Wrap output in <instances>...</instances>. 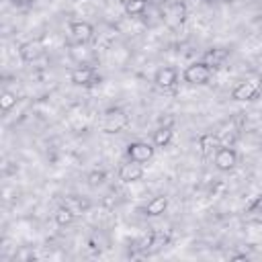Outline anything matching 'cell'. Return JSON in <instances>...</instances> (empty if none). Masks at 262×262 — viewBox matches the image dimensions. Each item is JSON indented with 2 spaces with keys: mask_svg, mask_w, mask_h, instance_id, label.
Masks as SVG:
<instances>
[{
  "mask_svg": "<svg viewBox=\"0 0 262 262\" xmlns=\"http://www.w3.org/2000/svg\"><path fill=\"white\" fill-rule=\"evenodd\" d=\"M182 78L186 84L192 86H203L209 84L213 78V68L207 61H192L190 66H186V70L182 72Z\"/></svg>",
  "mask_w": 262,
  "mask_h": 262,
  "instance_id": "cell-1",
  "label": "cell"
},
{
  "mask_svg": "<svg viewBox=\"0 0 262 262\" xmlns=\"http://www.w3.org/2000/svg\"><path fill=\"white\" fill-rule=\"evenodd\" d=\"M186 18V8L182 2H176V0H170L162 6V20L168 29H178Z\"/></svg>",
  "mask_w": 262,
  "mask_h": 262,
  "instance_id": "cell-2",
  "label": "cell"
},
{
  "mask_svg": "<svg viewBox=\"0 0 262 262\" xmlns=\"http://www.w3.org/2000/svg\"><path fill=\"white\" fill-rule=\"evenodd\" d=\"M127 125H129V117H127V113L121 111V108H108V111H104L102 121H100V127H102V131H106V133H119V131H123Z\"/></svg>",
  "mask_w": 262,
  "mask_h": 262,
  "instance_id": "cell-3",
  "label": "cell"
},
{
  "mask_svg": "<svg viewBox=\"0 0 262 262\" xmlns=\"http://www.w3.org/2000/svg\"><path fill=\"white\" fill-rule=\"evenodd\" d=\"M262 90V82L260 78H248L244 82H239L233 90H231V98L233 100H254Z\"/></svg>",
  "mask_w": 262,
  "mask_h": 262,
  "instance_id": "cell-4",
  "label": "cell"
},
{
  "mask_svg": "<svg viewBox=\"0 0 262 262\" xmlns=\"http://www.w3.org/2000/svg\"><path fill=\"white\" fill-rule=\"evenodd\" d=\"M156 154V147L147 141H133L127 145V156L129 160L133 162H139V164H147Z\"/></svg>",
  "mask_w": 262,
  "mask_h": 262,
  "instance_id": "cell-5",
  "label": "cell"
},
{
  "mask_svg": "<svg viewBox=\"0 0 262 262\" xmlns=\"http://www.w3.org/2000/svg\"><path fill=\"white\" fill-rule=\"evenodd\" d=\"M70 35L76 45H86L94 37V27L86 20H72L70 23Z\"/></svg>",
  "mask_w": 262,
  "mask_h": 262,
  "instance_id": "cell-6",
  "label": "cell"
},
{
  "mask_svg": "<svg viewBox=\"0 0 262 262\" xmlns=\"http://www.w3.org/2000/svg\"><path fill=\"white\" fill-rule=\"evenodd\" d=\"M154 84L158 88H164V90H170L178 84V70L172 68V66H162L156 74H154Z\"/></svg>",
  "mask_w": 262,
  "mask_h": 262,
  "instance_id": "cell-7",
  "label": "cell"
},
{
  "mask_svg": "<svg viewBox=\"0 0 262 262\" xmlns=\"http://www.w3.org/2000/svg\"><path fill=\"white\" fill-rule=\"evenodd\" d=\"M235 164H237V154H235V149L221 145V147L215 151V168H217V170L229 172V170L235 168Z\"/></svg>",
  "mask_w": 262,
  "mask_h": 262,
  "instance_id": "cell-8",
  "label": "cell"
},
{
  "mask_svg": "<svg viewBox=\"0 0 262 262\" xmlns=\"http://www.w3.org/2000/svg\"><path fill=\"white\" fill-rule=\"evenodd\" d=\"M145 176V168H143V164H139V162H133V160H129L127 164H123L121 168H119V178L123 180V182H139L141 178Z\"/></svg>",
  "mask_w": 262,
  "mask_h": 262,
  "instance_id": "cell-9",
  "label": "cell"
},
{
  "mask_svg": "<svg viewBox=\"0 0 262 262\" xmlns=\"http://www.w3.org/2000/svg\"><path fill=\"white\" fill-rule=\"evenodd\" d=\"M45 47H43V41L41 39H33V41H25L20 47H18V55L23 61H37L41 55H43Z\"/></svg>",
  "mask_w": 262,
  "mask_h": 262,
  "instance_id": "cell-10",
  "label": "cell"
},
{
  "mask_svg": "<svg viewBox=\"0 0 262 262\" xmlns=\"http://www.w3.org/2000/svg\"><path fill=\"white\" fill-rule=\"evenodd\" d=\"M70 80L76 84V86H88L96 80V70L90 68V66H78L72 70L70 74Z\"/></svg>",
  "mask_w": 262,
  "mask_h": 262,
  "instance_id": "cell-11",
  "label": "cell"
},
{
  "mask_svg": "<svg viewBox=\"0 0 262 262\" xmlns=\"http://www.w3.org/2000/svg\"><path fill=\"white\" fill-rule=\"evenodd\" d=\"M168 209V196L166 194H158V196H154L151 201H147V205H145V215L147 217H158V215H162L164 211Z\"/></svg>",
  "mask_w": 262,
  "mask_h": 262,
  "instance_id": "cell-12",
  "label": "cell"
},
{
  "mask_svg": "<svg viewBox=\"0 0 262 262\" xmlns=\"http://www.w3.org/2000/svg\"><path fill=\"white\" fill-rule=\"evenodd\" d=\"M172 137H174L172 127L160 125V127L154 131V145H156V147H168L170 141H172Z\"/></svg>",
  "mask_w": 262,
  "mask_h": 262,
  "instance_id": "cell-13",
  "label": "cell"
},
{
  "mask_svg": "<svg viewBox=\"0 0 262 262\" xmlns=\"http://www.w3.org/2000/svg\"><path fill=\"white\" fill-rule=\"evenodd\" d=\"M149 8V0H125L123 10L127 16H141Z\"/></svg>",
  "mask_w": 262,
  "mask_h": 262,
  "instance_id": "cell-14",
  "label": "cell"
},
{
  "mask_svg": "<svg viewBox=\"0 0 262 262\" xmlns=\"http://www.w3.org/2000/svg\"><path fill=\"white\" fill-rule=\"evenodd\" d=\"M227 55H229V51H227V49L217 47V49H209V51L205 53L203 61H207L211 68H217V66H221V63L227 59Z\"/></svg>",
  "mask_w": 262,
  "mask_h": 262,
  "instance_id": "cell-15",
  "label": "cell"
},
{
  "mask_svg": "<svg viewBox=\"0 0 262 262\" xmlns=\"http://www.w3.org/2000/svg\"><path fill=\"white\" fill-rule=\"evenodd\" d=\"M53 217H55V223H57V225H70V223H74V219H76V211H74L72 207L63 205V207H59V209L53 213Z\"/></svg>",
  "mask_w": 262,
  "mask_h": 262,
  "instance_id": "cell-16",
  "label": "cell"
},
{
  "mask_svg": "<svg viewBox=\"0 0 262 262\" xmlns=\"http://www.w3.org/2000/svg\"><path fill=\"white\" fill-rule=\"evenodd\" d=\"M14 104H16V94H12V92H8V90H2V94H0V108H2L4 113H8Z\"/></svg>",
  "mask_w": 262,
  "mask_h": 262,
  "instance_id": "cell-17",
  "label": "cell"
},
{
  "mask_svg": "<svg viewBox=\"0 0 262 262\" xmlns=\"http://www.w3.org/2000/svg\"><path fill=\"white\" fill-rule=\"evenodd\" d=\"M104 178H106V174H104L102 170H94V172L88 174V184H90V186H98V184L104 182Z\"/></svg>",
  "mask_w": 262,
  "mask_h": 262,
  "instance_id": "cell-18",
  "label": "cell"
},
{
  "mask_svg": "<svg viewBox=\"0 0 262 262\" xmlns=\"http://www.w3.org/2000/svg\"><path fill=\"white\" fill-rule=\"evenodd\" d=\"M20 2H27V4H31V2H35V0H20Z\"/></svg>",
  "mask_w": 262,
  "mask_h": 262,
  "instance_id": "cell-19",
  "label": "cell"
},
{
  "mask_svg": "<svg viewBox=\"0 0 262 262\" xmlns=\"http://www.w3.org/2000/svg\"><path fill=\"white\" fill-rule=\"evenodd\" d=\"M176 2H182V4H184V2H186V0H176Z\"/></svg>",
  "mask_w": 262,
  "mask_h": 262,
  "instance_id": "cell-20",
  "label": "cell"
},
{
  "mask_svg": "<svg viewBox=\"0 0 262 262\" xmlns=\"http://www.w3.org/2000/svg\"><path fill=\"white\" fill-rule=\"evenodd\" d=\"M10 2H20V0H10Z\"/></svg>",
  "mask_w": 262,
  "mask_h": 262,
  "instance_id": "cell-21",
  "label": "cell"
},
{
  "mask_svg": "<svg viewBox=\"0 0 262 262\" xmlns=\"http://www.w3.org/2000/svg\"><path fill=\"white\" fill-rule=\"evenodd\" d=\"M225 2H233V0H225Z\"/></svg>",
  "mask_w": 262,
  "mask_h": 262,
  "instance_id": "cell-22",
  "label": "cell"
}]
</instances>
